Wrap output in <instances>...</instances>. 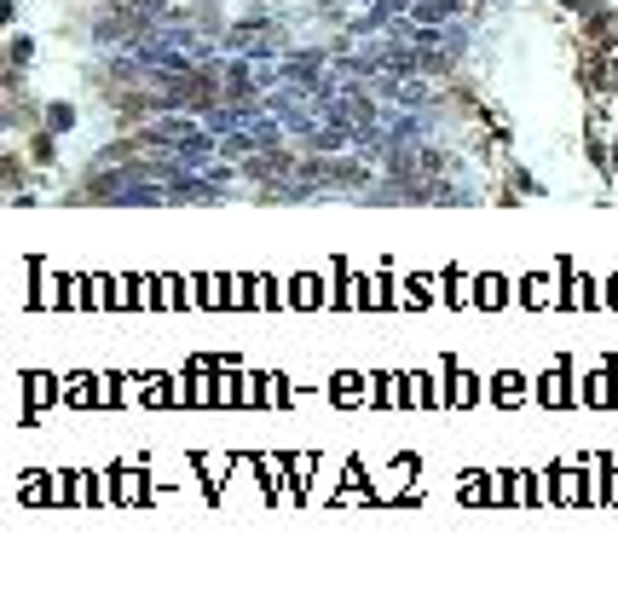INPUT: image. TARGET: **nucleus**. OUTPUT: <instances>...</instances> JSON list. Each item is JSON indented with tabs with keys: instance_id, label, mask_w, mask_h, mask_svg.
Returning a JSON list of instances; mask_svg holds the SVG:
<instances>
[{
	"instance_id": "nucleus-1",
	"label": "nucleus",
	"mask_w": 618,
	"mask_h": 589,
	"mask_svg": "<svg viewBox=\"0 0 618 589\" xmlns=\"http://www.w3.org/2000/svg\"><path fill=\"white\" fill-rule=\"evenodd\" d=\"M225 46L249 58V53H278V46H283V35H278L272 24H243V29H232V35H225Z\"/></svg>"
},
{
	"instance_id": "nucleus-2",
	"label": "nucleus",
	"mask_w": 618,
	"mask_h": 589,
	"mask_svg": "<svg viewBox=\"0 0 618 589\" xmlns=\"http://www.w3.org/2000/svg\"><path fill=\"white\" fill-rule=\"evenodd\" d=\"M41 122L53 127V133H70V127H75V104H46V110H41Z\"/></svg>"
},
{
	"instance_id": "nucleus-3",
	"label": "nucleus",
	"mask_w": 618,
	"mask_h": 589,
	"mask_svg": "<svg viewBox=\"0 0 618 589\" xmlns=\"http://www.w3.org/2000/svg\"><path fill=\"white\" fill-rule=\"evenodd\" d=\"M24 64H29V35H18V41H12V81H18V70H24Z\"/></svg>"
},
{
	"instance_id": "nucleus-4",
	"label": "nucleus",
	"mask_w": 618,
	"mask_h": 589,
	"mask_svg": "<svg viewBox=\"0 0 618 589\" xmlns=\"http://www.w3.org/2000/svg\"><path fill=\"white\" fill-rule=\"evenodd\" d=\"M6 185H12V191L24 185V162H18V156H6Z\"/></svg>"
}]
</instances>
